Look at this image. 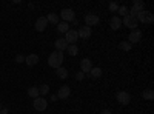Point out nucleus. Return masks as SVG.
<instances>
[{
	"label": "nucleus",
	"instance_id": "nucleus-1",
	"mask_svg": "<svg viewBox=\"0 0 154 114\" xmlns=\"http://www.w3.org/2000/svg\"><path fill=\"white\" fill-rule=\"evenodd\" d=\"M62 63H63V53L62 51H53L49 54L48 57V65L51 68H60L62 66Z\"/></svg>",
	"mask_w": 154,
	"mask_h": 114
},
{
	"label": "nucleus",
	"instance_id": "nucleus-2",
	"mask_svg": "<svg viewBox=\"0 0 154 114\" xmlns=\"http://www.w3.org/2000/svg\"><path fill=\"white\" fill-rule=\"evenodd\" d=\"M136 19H137V22H140V23H145V25H152V22H154V16H152V12H149V11H140L139 14L136 16Z\"/></svg>",
	"mask_w": 154,
	"mask_h": 114
},
{
	"label": "nucleus",
	"instance_id": "nucleus-3",
	"mask_svg": "<svg viewBox=\"0 0 154 114\" xmlns=\"http://www.w3.org/2000/svg\"><path fill=\"white\" fill-rule=\"evenodd\" d=\"M60 17H62V22H74L75 20V14H74V9L71 8H65V9H62L60 11Z\"/></svg>",
	"mask_w": 154,
	"mask_h": 114
},
{
	"label": "nucleus",
	"instance_id": "nucleus-4",
	"mask_svg": "<svg viewBox=\"0 0 154 114\" xmlns=\"http://www.w3.org/2000/svg\"><path fill=\"white\" fill-rule=\"evenodd\" d=\"M32 105H34V109H35V111H46V108H48V100H46L45 97L38 96V97L34 99Z\"/></svg>",
	"mask_w": 154,
	"mask_h": 114
},
{
	"label": "nucleus",
	"instance_id": "nucleus-5",
	"mask_svg": "<svg viewBox=\"0 0 154 114\" xmlns=\"http://www.w3.org/2000/svg\"><path fill=\"white\" fill-rule=\"evenodd\" d=\"M122 25H125L126 28H130V29L133 31V29H137L139 22H137V19H136V17H131L130 14H128V16H125V17L122 19Z\"/></svg>",
	"mask_w": 154,
	"mask_h": 114
},
{
	"label": "nucleus",
	"instance_id": "nucleus-6",
	"mask_svg": "<svg viewBox=\"0 0 154 114\" xmlns=\"http://www.w3.org/2000/svg\"><path fill=\"white\" fill-rule=\"evenodd\" d=\"M145 9V3L142 2V0H134L133 2V8L130 9V16L131 17H136L140 11H143Z\"/></svg>",
	"mask_w": 154,
	"mask_h": 114
},
{
	"label": "nucleus",
	"instance_id": "nucleus-7",
	"mask_svg": "<svg viewBox=\"0 0 154 114\" xmlns=\"http://www.w3.org/2000/svg\"><path fill=\"white\" fill-rule=\"evenodd\" d=\"M91 34H93V29L89 26H86V25H82V26L77 29V35H79V39H83V40L89 39Z\"/></svg>",
	"mask_w": 154,
	"mask_h": 114
},
{
	"label": "nucleus",
	"instance_id": "nucleus-8",
	"mask_svg": "<svg viewBox=\"0 0 154 114\" xmlns=\"http://www.w3.org/2000/svg\"><path fill=\"white\" fill-rule=\"evenodd\" d=\"M116 99H117V102L120 105H128L131 102V96H130V93H126V91H119L117 96H116Z\"/></svg>",
	"mask_w": 154,
	"mask_h": 114
},
{
	"label": "nucleus",
	"instance_id": "nucleus-9",
	"mask_svg": "<svg viewBox=\"0 0 154 114\" xmlns=\"http://www.w3.org/2000/svg\"><path fill=\"white\" fill-rule=\"evenodd\" d=\"M63 39L66 40L68 45H75V42L79 40V35H77V31H75V29H69V31L65 34V37H63Z\"/></svg>",
	"mask_w": 154,
	"mask_h": 114
},
{
	"label": "nucleus",
	"instance_id": "nucleus-10",
	"mask_svg": "<svg viewBox=\"0 0 154 114\" xmlns=\"http://www.w3.org/2000/svg\"><path fill=\"white\" fill-rule=\"evenodd\" d=\"M99 22H100V19L97 14H86L85 16V25L89 28L94 26V25H99Z\"/></svg>",
	"mask_w": 154,
	"mask_h": 114
},
{
	"label": "nucleus",
	"instance_id": "nucleus-11",
	"mask_svg": "<svg viewBox=\"0 0 154 114\" xmlns=\"http://www.w3.org/2000/svg\"><path fill=\"white\" fill-rule=\"evenodd\" d=\"M140 39H142V31H140V29H133L130 32V35H128V42H130L131 45L140 42Z\"/></svg>",
	"mask_w": 154,
	"mask_h": 114
},
{
	"label": "nucleus",
	"instance_id": "nucleus-12",
	"mask_svg": "<svg viewBox=\"0 0 154 114\" xmlns=\"http://www.w3.org/2000/svg\"><path fill=\"white\" fill-rule=\"evenodd\" d=\"M56 96H57V99H68V97L71 96V88H69L68 85H63V86H60Z\"/></svg>",
	"mask_w": 154,
	"mask_h": 114
},
{
	"label": "nucleus",
	"instance_id": "nucleus-13",
	"mask_svg": "<svg viewBox=\"0 0 154 114\" xmlns=\"http://www.w3.org/2000/svg\"><path fill=\"white\" fill-rule=\"evenodd\" d=\"M46 26H48V20H46V17H38V19H37V22H35V25H34L35 31H38V32L45 31V29H46Z\"/></svg>",
	"mask_w": 154,
	"mask_h": 114
},
{
	"label": "nucleus",
	"instance_id": "nucleus-14",
	"mask_svg": "<svg viewBox=\"0 0 154 114\" xmlns=\"http://www.w3.org/2000/svg\"><path fill=\"white\" fill-rule=\"evenodd\" d=\"M109 26H111V29H114V31L120 29V26H122V19H120L119 16H112L111 20H109Z\"/></svg>",
	"mask_w": 154,
	"mask_h": 114
},
{
	"label": "nucleus",
	"instance_id": "nucleus-15",
	"mask_svg": "<svg viewBox=\"0 0 154 114\" xmlns=\"http://www.w3.org/2000/svg\"><path fill=\"white\" fill-rule=\"evenodd\" d=\"M25 63H26V66H29V68L35 66L37 63H38V56H37V54H29V56H26V57H25Z\"/></svg>",
	"mask_w": 154,
	"mask_h": 114
},
{
	"label": "nucleus",
	"instance_id": "nucleus-16",
	"mask_svg": "<svg viewBox=\"0 0 154 114\" xmlns=\"http://www.w3.org/2000/svg\"><path fill=\"white\" fill-rule=\"evenodd\" d=\"M93 68V62L89 59H82L80 60V71L82 72H89Z\"/></svg>",
	"mask_w": 154,
	"mask_h": 114
},
{
	"label": "nucleus",
	"instance_id": "nucleus-17",
	"mask_svg": "<svg viewBox=\"0 0 154 114\" xmlns=\"http://www.w3.org/2000/svg\"><path fill=\"white\" fill-rule=\"evenodd\" d=\"M54 46H56V51H62V53H63V49H66L68 43H66V40L63 39V37H60V39H57V40H56Z\"/></svg>",
	"mask_w": 154,
	"mask_h": 114
},
{
	"label": "nucleus",
	"instance_id": "nucleus-18",
	"mask_svg": "<svg viewBox=\"0 0 154 114\" xmlns=\"http://www.w3.org/2000/svg\"><path fill=\"white\" fill-rule=\"evenodd\" d=\"M69 31V25L66 22H59L57 23V32L59 34H66Z\"/></svg>",
	"mask_w": 154,
	"mask_h": 114
},
{
	"label": "nucleus",
	"instance_id": "nucleus-19",
	"mask_svg": "<svg viewBox=\"0 0 154 114\" xmlns=\"http://www.w3.org/2000/svg\"><path fill=\"white\" fill-rule=\"evenodd\" d=\"M100 75H102V69L99 66H96V68L93 66L91 71H89V77H91V79H99Z\"/></svg>",
	"mask_w": 154,
	"mask_h": 114
},
{
	"label": "nucleus",
	"instance_id": "nucleus-20",
	"mask_svg": "<svg viewBox=\"0 0 154 114\" xmlns=\"http://www.w3.org/2000/svg\"><path fill=\"white\" fill-rule=\"evenodd\" d=\"M56 74H57L59 79H66V77H68V69L63 68V66H60V68L56 69Z\"/></svg>",
	"mask_w": 154,
	"mask_h": 114
},
{
	"label": "nucleus",
	"instance_id": "nucleus-21",
	"mask_svg": "<svg viewBox=\"0 0 154 114\" xmlns=\"http://www.w3.org/2000/svg\"><path fill=\"white\" fill-rule=\"evenodd\" d=\"M28 96H29L31 99L38 97V96H40V94H38V88H37V86H29V88H28Z\"/></svg>",
	"mask_w": 154,
	"mask_h": 114
},
{
	"label": "nucleus",
	"instance_id": "nucleus-22",
	"mask_svg": "<svg viewBox=\"0 0 154 114\" xmlns=\"http://www.w3.org/2000/svg\"><path fill=\"white\" fill-rule=\"evenodd\" d=\"M46 20H48V23L57 25V23H59V16H57V14H54V12H51V14H48V16H46Z\"/></svg>",
	"mask_w": 154,
	"mask_h": 114
},
{
	"label": "nucleus",
	"instance_id": "nucleus-23",
	"mask_svg": "<svg viewBox=\"0 0 154 114\" xmlns=\"http://www.w3.org/2000/svg\"><path fill=\"white\" fill-rule=\"evenodd\" d=\"M133 48V45L128 42V40H123L119 43V49H122V51H130V49Z\"/></svg>",
	"mask_w": 154,
	"mask_h": 114
},
{
	"label": "nucleus",
	"instance_id": "nucleus-24",
	"mask_svg": "<svg viewBox=\"0 0 154 114\" xmlns=\"http://www.w3.org/2000/svg\"><path fill=\"white\" fill-rule=\"evenodd\" d=\"M49 93V86L45 83V85H40L38 86V94H40V97H45L46 94Z\"/></svg>",
	"mask_w": 154,
	"mask_h": 114
},
{
	"label": "nucleus",
	"instance_id": "nucleus-25",
	"mask_svg": "<svg viewBox=\"0 0 154 114\" xmlns=\"http://www.w3.org/2000/svg\"><path fill=\"white\" fill-rule=\"evenodd\" d=\"M66 49H68L69 56H72V57L79 54V48H77V45H68V46H66Z\"/></svg>",
	"mask_w": 154,
	"mask_h": 114
},
{
	"label": "nucleus",
	"instance_id": "nucleus-26",
	"mask_svg": "<svg viewBox=\"0 0 154 114\" xmlns=\"http://www.w3.org/2000/svg\"><path fill=\"white\" fill-rule=\"evenodd\" d=\"M142 97H143L145 100H152V99H154V91H152V90H145V91L142 93Z\"/></svg>",
	"mask_w": 154,
	"mask_h": 114
},
{
	"label": "nucleus",
	"instance_id": "nucleus-27",
	"mask_svg": "<svg viewBox=\"0 0 154 114\" xmlns=\"http://www.w3.org/2000/svg\"><path fill=\"white\" fill-rule=\"evenodd\" d=\"M117 12H119V17H125V16H128V8L125 6V5H122V6H119V9H117Z\"/></svg>",
	"mask_w": 154,
	"mask_h": 114
},
{
	"label": "nucleus",
	"instance_id": "nucleus-28",
	"mask_svg": "<svg viewBox=\"0 0 154 114\" xmlns=\"http://www.w3.org/2000/svg\"><path fill=\"white\" fill-rule=\"evenodd\" d=\"M108 8H109V11H111V12H117V9H119V3H116V2H111Z\"/></svg>",
	"mask_w": 154,
	"mask_h": 114
},
{
	"label": "nucleus",
	"instance_id": "nucleus-29",
	"mask_svg": "<svg viewBox=\"0 0 154 114\" xmlns=\"http://www.w3.org/2000/svg\"><path fill=\"white\" fill-rule=\"evenodd\" d=\"M83 79H85V72L79 71V72L75 74V80H79V82H80V80H83Z\"/></svg>",
	"mask_w": 154,
	"mask_h": 114
},
{
	"label": "nucleus",
	"instance_id": "nucleus-30",
	"mask_svg": "<svg viewBox=\"0 0 154 114\" xmlns=\"http://www.w3.org/2000/svg\"><path fill=\"white\" fill-rule=\"evenodd\" d=\"M16 62L17 63H25V56L23 54H17L16 56Z\"/></svg>",
	"mask_w": 154,
	"mask_h": 114
},
{
	"label": "nucleus",
	"instance_id": "nucleus-31",
	"mask_svg": "<svg viewBox=\"0 0 154 114\" xmlns=\"http://www.w3.org/2000/svg\"><path fill=\"white\" fill-rule=\"evenodd\" d=\"M0 114H9V109L8 108H2L0 109Z\"/></svg>",
	"mask_w": 154,
	"mask_h": 114
},
{
	"label": "nucleus",
	"instance_id": "nucleus-32",
	"mask_svg": "<svg viewBox=\"0 0 154 114\" xmlns=\"http://www.w3.org/2000/svg\"><path fill=\"white\" fill-rule=\"evenodd\" d=\"M100 114H112V112H111V111H109V109H103V111H102V112H100Z\"/></svg>",
	"mask_w": 154,
	"mask_h": 114
},
{
	"label": "nucleus",
	"instance_id": "nucleus-33",
	"mask_svg": "<svg viewBox=\"0 0 154 114\" xmlns=\"http://www.w3.org/2000/svg\"><path fill=\"white\" fill-rule=\"evenodd\" d=\"M51 100H53V102H56V100H57V96L53 94V96H51Z\"/></svg>",
	"mask_w": 154,
	"mask_h": 114
},
{
	"label": "nucleus",
	"instance_id": "nucleus-34",
	"mask_svg": "<svg viewBox=\"0 0 154 114\" xmlns=\"http://www.w3.org/2000/svg\"><path fill=\"white\" fill-rule=\"evenodd\" d=\"M0 109H2V103H0Z\"/></svg>",
	"mask_w": 154,
	"mask_h": 114
}]
</instances>
